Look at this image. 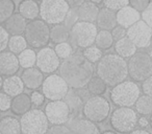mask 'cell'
<instances>
[{
	"label": "cell",
	"instance_id": "cell-1",
	"mask_svg": "<svg viewBox=\"0 0 152 134\" xmlns=\"http://www.w3.org/2000/svg\"><path fill=\"white\" fill-rule=\"evenodd\" d=\"M59 76L73 89H83L94 76L93 64L89 62L83 53L73 51L71 56L65 59L59 65Z\"/></svg>",
	"mask_w": 152,
	"mask_h": 134
},
{
	"label": "cell",
	"instance_id": "cell-2",
	"mask_svg": "<svg viewBox=\"0 0 152 134\" xmlns=\"http://www.w3.org/2000/svg\"><path fill=\"white\" fill-rule=\"evenodd\" d=\"M96 73L107 86L114 87L128 77V66L125 59L117 53H107L97 62Z\"/></svg>",
	"mask_w": 152,
	"mask_h": 134
},
{
	"label": "cell",
	"instance_id": "cell-3",
	"mask_svg": "<svg viewBox=\"0 0 152 134\" xmlns=\"http://www.w3.org/2000/svg\"><path fill=\"white\" fill-rule=\"evenodd\" d=\"M141 96V89L134 81H125L110 90V101L118 107H132Z\"/></svg>",
	"mask_w": 152,
	"mask_h": 134
},
{
	"label": "cell",
	"instance_id": "cell-4",
	"mask_svg": "<svg viewBox=\"0 0 152 134\" xmlns=\"http://www.w3.org/2000/svg\"><path fill=\"white\" fill-rule=\"evenodd\" d=\"M98 27L95 23L77 21L70 30V42L77 48H87L95 43Z\"/></svg>",
	"mask_w": 152,
	"mask_h": 134
},
{
	"label": "cell",
	"instance_id": "cell-5",
	"mask_svg": "<svg viewBox=\"0 0 152 134\" xmlns=\"http://www.w3.org/2000/svg\"><path fill=\"white\" fill-rule=\"evenodd\" d=\"M70 10L67 0H42L40 4V16L47 24L64 23Z\"/></svg>",
	"mask_w": 152,
	"mask_h": 134
},
{
	"label": "cell",
	"instance_id": "cell-6",
	"mask_svg": "<svg viewBox=\"0 0 152 134\" xmlns=\"http://www.w3.org/2000/svg\"><path fill=\"white\" fill-rule=\"evenodd\" d=\"M139 114L131 107H118L110 115V126L118 133H129L137 126Z\"/></svg>",
	"mask_w": 152,
	"mask_h": 134
},
{
	"label": "cell",
	"instance_id": "cell-7",
	"mask_svg": "<svg viewBox=\"0 0 152 134\" xmlns=\"http://www.w3.org/2000/svg\"><path fill=\"white\" fill-rule=\"evenodd\" d=\"M110 113V104L102 96H92L83 106V114L95 124L103 123Z\"/></svg>",
	"mask_w": 152,
	"mask_h": 134
},
{
	"label": "cell",
	"instance_id": "cell-8",
	"mask_svg": "<svg viewBox=\"0 0 152 134\" xmlns=\"http://www.w3.org/2000/svg\"><path fill=\"white\" fill-rule=\"evenodd\" d=\"M22 134H46L49 121L41 109H30L20 118Z\"/></svg>",
	"mask_w": 152,
	"mask_h": 134
},
{
	"label": "cell",
	"instance_id": "cell-9",
	"mask_svg": "<svg viewBox=\"0 0 152 134\" xmlns=\"http://www.w3.org/2000/svg\"><path fill=\"white\" fill-rule=\"evenodd\" d=\"M24 35L27 43L34 48H43L50 41V28L43 20H31L26 25Z\"/></svg>",
	"mask_w": 152,
	"mask_h": 134
},
{
	"label": "cell",
	"instance_id": "cell-10",
	"mask_svg": "<svg viewBox=\"0 0 152 134\" xmlns=\"http://www.w3.org/2000/svg\"><path fill=\"white\" fill-rule=\"evenodd\" d=\"M128 76L134 82H143L152 76V60L147 53H135L127 63Z\"/></svg>",
	"mask_w": 152,
	"mask_h": 134
},
{
	"label": "cell",
	"instance_id": "cell-11",
	"mask_svg": "<svg viewBox=\"0 0 152 134\" xmlns=\"http://www.w3.org/2000/svg\"><path fill=\"white\" fill-rule=\"evenodd\" d=\"M69 85L59 75H50L44 79L42 93L49 101L64 100L69 92Z\"/></svg>",
	"mask_w": 152,
	"mask_h": 134
},
{
	"label": "cell",
	"instance_id": "cell-12",
	"mask_svg": "<svg viewBox=\"0 0 152 134\" xmlns=\"http://www.w3.org/2000/svg\"><path fill=\"white\" fill-rule=\"evenodd\" d=\"M44 112L51 125H65L70 121L71 115L69 106L63 100L50 101L45 106Z\"/></svg>",
	"mask_w": 152,
	"mask_h": 134
},
{
	"label": "cell",
	"instance_id": "cell-13",
	"mask_svg": "<svg viewBox=\"0 0 152 134\" xmlns=\"http://www.w3.org/2000/svg\"><path fill=\"white\" fill-rule=\"evenodd\" d=\"M126 36L134 43L137 48H147L150 46L152 28L144 20H139L126 30Z\"/></svg>",
	"mask_w": 152,
	"mask_h": 134
},
{
	"label": "cell",
	"instance_id": "cell-14",
	"mask_svg": "<svg viewBox=\"0 0 152 134\" xmlns=\"http://www.w3.org/2000/svg\"><path fill=\"white\" fill-rule=\"evenodd\" d=\"M58 56L56 55L55 50L51 47H43L37 53V62L36 65L43 73H55L59 68L61 61Z\"/></svg>",
	"mask_w": 152,
	"mask_h": 134
},
{
	"label": "cell",
	"instance_id": "cell-15",
	"mask_svg": "<svg viewBox=\"0 0 152 134\" xmlns=\"http://www.w3.org/2000/svg\"><path fill=\"white\" fill-rule=\"evenodd\" d=\"M20 69L18 57L12 51H1L0 53V75L14 76Z\"/></svg>",
	"mask_w": 152,
	"mask_h": 134
},
{
	"label": "cell",
	"instance_id": "cell-16",
	"mask_svg": "<svg viewBox=\"0 0 152 134\" xmlns=\"http://www.w3.org/2000/svg\"><path fill=\"white\" fill-rule=\"evenodd\" d=\"M68 127L73 134H101L98 126L95 123L85 118H73L68 121Z\"/></svg>",
	"mask_w": 152,
	"mask_h": 134
},
{
	"label": "cell",
	"instance_id": "cell-17",
	"mask_svg": "<svg viewBox=\"0 0 152 134\" xmlns=\"http://www.w3.org/2000/svg\"><path fill=\"white\" fill-rule=\"evenodd\" d=\"M21 79L27 89L37 90L42 87L44 82V73L38 67H30L24 69L21 75Z\"/></svg>",
	"mask_w": 152,
	"mask_h": 134
},
{
	"label": "cell",
	"instance_id": "cell-18",
	"mask_svg": "<svg viewBox=\"0 0 152 134\" xmlns=\"http://www.w3.org/2000/svg\"><path fill=\"white\" fill-rule=\"evenodd\" d=\"M117 15V22L118 25H121L123 27L129 28L131 25L141 20V13L134 10L130 5H126V7H122L116 13Z\"/></svg>",
	"mask_w": 152,
	"mask_h": 134
},
{
	"label": "cell",
	"instance_id": "cell-19",
	"mask_svg": "<svg viewBox=\"0 0 152 134\" xmlns=\"http://www.w3.org/2000/svg\"><path fill=\"white\" fill-rule=\"evenodd\" d=\"M117 12L112 11L110 9H106L103 7L99 11L97 17V27H99L100 30H112L114 27H116L118 25V22H117Z\"/></svg>",
	"mask_w": 152,
	"mask_h": 134
},
{
	"label": "cell",
	"instance_id": "cell-20",
	"mask_svg": "<svg viewBox=\"0 0 152 134\" xmlns=\"http://www.w3.org/2000/svg\"><path fill=\"white\" fill-rule=\"evenodd\" d=\"M27 22L24 17H22L19 13H14L7 21L4 22V28L12 36L22 35L25 32Z\"/></svg>",
	"mask_w": 152,
	"mask_h": 134
},
{
	"label": "cell",
	"instance_id": "cell-21",
	"mask_svg": "<svg viewBox=\"0 0 152 134\" xmlns=\"http://www.w3.org/2000/svg\"><path fill=\"white\" fill-rule=\"evenodd\" d=\"M32 107L31 98L28 94L21 93L14 96L12 98L11 109L10 110L15 115H23L27 111H29Z\"/></svg>",
	"mask_w": 152,
	"mask_h": 134
},
{
	"label": "cell",
	"instance_id": "cell-22",
	"mask_svg": "<svg viewBox=\"0 0 152 134\" xmlns=\"http://www.w3.org/2000/svg\"><path fill=\"white\" fill-rule=\"evenodd\" d=\"M24 88H25V86H24L21 77H18V76L15 75L7 77L3 81L2 84L3 92L9 94L11 98H14V96H18V94L23 93Z\"/></svg>",
	"mask_w": 152,
	"mask_h": 134
},
{
	"label": "cell",
	"instance_id": "cell-23",
	"mask_svg": "<svg viewBox=\"0 0 152 134\" xmlns=\"http://www.w3.org/2000/svg\"><path fill=\"white\" fill-rule=\"evenodd\" d=\"M137 47L134 45V43L127 36L116 41L115 43V51L117 55L120 56L123 59H128V58L132 57L137 53Z\"/></svg>",
	"mask_w": 152,
	"mask_h": 134
},
{
	"label": "cell",
	"instance_id": "cell-24",
	"mask_svg": "<svg viewBox=\"0 0 152 134\" xmlns=\"http://www.w3.org/2000/svg\"><path fill=\"white\" fill-rule=\"evenodd\" d=\"M77 9H78L79 20L86 22H92V23H94L97 20L98 14L100 11L97 4L91 2V1H86Z\"/></svg>",
	"mask_w": 152,
	"mask_h": 134
},
{
	"label": "cell",
	"instance_id": "cell-25",
	"mask_svg": "<svg viewBox=\"0 0 152 134\" xmlns=\"http://www.w3.org/2000/svg\"><path fill=\"white\" fill-rule=\"evenodd\" d=\"M19 14L26 20H34L40 15V5L34 0H23L19 4Z\"/></svg>",
	"mask_w": 152,
	"mask_h": 134
},
{
	"label": "cell",
	"instance_id": "cell-26",
	"mask_svg": "<svg viewBox=\"0 0 152 134\" xmlns=\"http://www.w3.org/2000/svg\"><path fill=\"white\" fill-rule=\"evenodd\" d=\"M0 132L2 134H22L20 121L13 116H4L0 119Z\"/></svg>",
	"mask_w": 152,
	"mask_h": 134
},
{
	"label": "cell",
	"instance_id": "cell-27",
	"mask_svg": "<svg viewBox=\"0 0 152 134\" xmlns=\"http://www.w3.org/2000/svg\"><path fill=\"white\" fill-rule=\"evenodd\" d=\"M50 39L55 44L68 42L70 39V30L65 24H55L50 30Z\"/></svg>",
	"mask_w": 152,
	"mask_h": 134
},
{
	"label": "cell",
	"instance_id": "cell-28",
	"mask_svg": "<svg viewBox=\"0 0 152 134\" xmlns=\"http://www.w3.org/2000/svg\"><path fill=\"white\" fill-rule=\"evenodd\" d=\"M87 89L92 96H103L107 89V84L100 77H92L91 80L88 82Z\"/></svg>",
	"mask_w": 152,
	"mask_h": 134
},
{
	"label": "cell",
	"instance_id": "cell-29",
	"mask_svg": "<svg viewBox=\"0 0 152 134\" xmlns=\"http://www.w3.org/2000/svg\"><path fill=\"white\" fill-rule=\"evenodd\" d=\"M134 110L137 111V114L142 116H148L152 113V98L146 96H140L137 101L134 104Z\"/></svg>",
	"mask_w": 152,
	"mask_h": 134
},
{
	"label": "cell",
	"instance_id": "cell-30",
	"mask_svg": "<svg viewBox=\"0 0 152 134\" xmlns=\"http://www.w3.org/2000/svg\"><path fill=\"white\" fill-rule=\"evenodd\" d=\"M114 38L112 36V33L110 30H100L97 33V36L95 39V44L97 47H99L101 50H106L110 49L114 45Z\"/></svg>",
	"mask_w": 152,
	"mask_h": 134
},
{
	"label": "cell",
	"instance_id": "cell-31",
	"mask_svg": "<svg viewBox=\"0 0 152 134\" xmlns=\"http://www.w3.org/2000/svg\"><path fill=\"white\" fill-rule=\"evenodd\" d=\"M18 61H19L20 67L26 69L34 67L37 62V53L34 49L26 48L18 55Z\"/></svg>",
	"mask_w": 152,
	"mask_h": 134
},
{
	"label": "cell",
	"instance_id": "cell-32",
	"mask_svg": "<svg viewBox=\"0 0 152 134\" xmlns=\"http://www.w3.org/2000/svg\"><path fill=\"white\" fill-rule=\"evenodd\" d=\"M27 41H26L25 37L22 35H18V36H12L9 40V45L7 47L10 48V51L14 53L15 55H19L21 51L27 48Z\"/></svg>",
	"mask_w": 152,
	"mask_h": 134
},
{
	"label": "cell",
	"instance_id": "cell-33",
	"mask_svg": "<svg viewBox=\"0 0 152 134\" xmlns=\"http://www.w3.org/2000/svg\"><path fill=\"white\" fill-rule=\"evenodd\" d=\"M15 12L13 0H0V24L4 23Z\"/></svg>",
	"mask_w": 152,
	"mask_h": 134
},
{
	"label": "cell",
	"instance_id": "cell-34",
	"mask_svg": "<svg viewBox=\"0 0 152 134\" xmlns=\"http://www.w3.org/2000/svg\"><path fill=\"white\" fill-rule=\"evenodd\" d=\"M83 55L92 64L97 63L102 58V56H103L102 55V50L99 47L96 46V45H91V46L87 47V48H83Z\"/></svg>",
	"mask_w": 152,
	"mask_h": 134
},
{
	"label": "cell",
	"instance_id": "cell-35",
	"mask_svg": "<svg viewBox=\"0 0 152 134\" xmlns=\"http://www.w3.org/2000/svg\"><path fill=\"white\" fill-rule=\"evenodd\" d=\"M65 98H66V101H67L66 103L68 104V106H69L71 111L78 110L81 107V105H83V100L78 96L77 92H71L69 90V92H68V94L66 96ZM81 108H83V107H81Z\"/></svg>",
	"mask_w": 152,
	"mask_h": 134
},
{
	"label": "cell",
	"instance_id": "cell-36",
	"mask_svg": "<svg viewBox=\"0 0 152 134\" xmlns=\"http://www.w3.org/2000/svg\"><path fill=\"white\" fill-rule=\"evenodd\" d=\"M54 50H55V53H56V55L58 56L59 59H63V60L69 58L74 51L73 46H72L71 43H69V42L58 43V44H56V46H55Z\"/></svg>",
	"mask_w": 152,
	"mask_h": 134
},
{
	"label": "cell",
	"instance_id": "cell-37",
	"mask_svg": "<svg viewBox=\"0 0 152 134\" xmlns=\"http://www.w3.org/2000/svg\"><path fill=\"white\" fill-rule=\"evenodd\" d=\"M79 20V15H78V9L77 7H70L69 12H68L67 16L65 18L64 24L67 26L69 30H71V27Z\"/></svg>",
	"mask_w": 152,
	"mask_h": 134
},
{
	"label": "cell",
	"instance_id": "cell-38",
	"mask_svg": "<svg viewBox=\"0 0 152 134\" xmlns=\"http://www.w3.org/2000/svg\"><path fill=\"white\" fill-rule=\"evenodd\" d=\"M102 2L104 4V7L115 12H118L122 7L129 5V0H102Z\"/></svg>",
	"mask_w": 152,
	"mask_h": 134
},
{
	"label": "cell",
	"instance_id": "cell-39",
	"mask_svg": "<svg viewBox=\"0 0 152 134\" xmlns=\"http://www.w3.org/2000/svg\"><path fill=\"white\" fill-rule=\"evenodd\" d=\"M46 134H73L68 126L64 125H53L48 128Z\"/></svg>",
	"mask_w": 152,
	"mask_h": 134
},
{
	"label": "cell",
	"instance_id": "cell-40",
	"mask_svg": "<svg viewBox=\"0 0 152 134\" xmlns=\"http://www.w3.org/2000/svg\"><path fill=\"white\" fill-rule=\"evenodd\" d=\"M12 98L5 92H0V111L7 112L11 109Z\"/></svg>",
	"mask_w": 152,
	"mask_h": 134
},
{
	"label": "cell",
	"instance_id": "cell-41",
	"mask_svg": "<svg viewBox=\"0 0 152 134\" xmlns=\"http://www.w3.org/2000/svg\"><path fill=\"white\" fill-rule=\"evenodd\" d=\"M9 40H10V34L7 32L4 26L0 25V53L5 50V48L9 45Z\"/></svg>",
	"mask_w": 152,
	"mask_h": 134
},
{
	"label": "cell",
	"instance_id": "cell-42",
	"mask_svg": "<svg viewBox=\"0 0 152 134\" xmlns=\"http://www.w3.org/2000/svg\"><path fill=\"white\" fill-rule=\"evenodd\" d=\"M150 0H129V4L137 12L142 13L149 5Z\"/></svg>",
	"mask_w": 152,
	"mask_h": 134
},
{
	"label": "cell",
	"instance_id": "cell-43",
	"mask_svg": "<svg viewBox=\"0 0 152 134\" xmlns=\"http://www.w3.org/2000/svg\"><path fill=\"white\" fill-rule=\"evenodd\" d=\"M141 17L142 20H144L152 28V2H150L149 5L142 12Z\"/></svg>",
	"mask_w": 152,
	"mask_h": 134
},
{
	"label": "cell",
	"instance_id": "cell-44",
	"mask_svg": "<svg viewBox=\"0 0 152 134\" xmlns=\"http://www.w3.org/2000/svg\"><path fill=\"white\" fill-rule=\"evenodd\" d=\"M30 98H31V103L32 105H34L36 107H40L42 106L43 104H44L45 102V96L44 94L42 93V92L40 91H34L31 93V96H30Z\"/></svg>",
	"mask_w": 152,
	"mask_h": 134
},
{
	"label": "cell",
	"instance_id": "cell-45",
	"mask_svg": "<svg viewBox=\"0 0 152 134\" xmlns=\"http://www.w3.org/2000/svg\"><path fill=\"white\" fill-rule=\"evenodd\" d=\"M126 30H127L126 28L123 27V26L117 25L116 27H114L110 30V33H112V36H113V38H114V40L118 41V40H120V39L126 37Z\"/></svg>",
	"mask_w": 152,
	"mask_h": 134
},
{
	"label": "cell",
	"instance_id": "cell-46",
	"mask_svg": "<svg viewBox=\"0 0 152 134\" xmlns=\"http://www.w3.org/2000/svg\"><path fill=\"white\" fill-rule=\"evenodd\" d=\"M142 90H143L144 94L152 98V76H150L149 78H147V79L143 81Z\"/></svg>",
	"mask_w": 152,
	"mask_h": 134
},
{
	"label": "cell",
	"instance_id": "cell-47",
	"mask_svg": "<svg viewBox=\"0 0 152 134\" xmlns=\"http://www.w3.org/2000/svg\"><path fill=\"white\" fill-rule=\"evenodd\" d=\"M137 125L141 128H147L150 126V121L146 116H142L139 117V119H137Z\"/></svg>",
	"mask_w": 152,
	"mask_h": 134
},
{
	"label": "cell",
	"instance_id": "cell-48",
	"mask_svg": "<svg viewBox=\"0 0 152 134\" xmlns=\"http://www.w3.org/2000/svg\"><path fill=\"white\" fill-rule=\"evenodd\" d=\"M87 0H67L70 7H79L83 3H85Z\"/></svg>",
	"mask_w": 152,
	"mask_h": 134
},
{
	"label": "cell",
	"instance_id": "cell-49",
	"mask_svg": "<svg viewBox=\"0 0 152 134\" xmlns=\"http://www.w3.org/2000/svg\"><path fill=\"white\" fill-rule=\"evenodd\" d=\"M127 134H151L148 130L144 129V128H141V129H134L132 130L131 132H129V133Z\"/></svg>",
	"mask_w": 152,
	"mask_h": 134
},
{
	"label": "cell",
	"instance_id": "cell-50",
	"mask_svg": "<svg viewBox=\"0 0 152 134\" xmlns=\"http://www.w3.org/2000/svg\"><path fill=\"white\" fill-rule=\"evenodd\" d=\"M90 1L93 2V3H95V4H99V3L102 2V0H90Z\"/></svg>",
	"mask_w": 152,
	"mask_h": 134
},
{
	"label": "cell",
	"instance_id": "cell-51",
	"mask_svg": "<svg viewBox=\"0 0 152 134\" xmlns=\"http://www.w3.org/2000/svg\"><path fill=\"white\" fill-rule=\"evenodd\" d=\"M2 84H3V80H2V76L0 75V90L2 88Z\"/></svg>",
	"mask_w": 152,
	"mask_h": 134
},
{
	"label": "cell",
	"instance_id": "cell-52",
	"mask_svg": "<svg viewBox=\"0 0 152 134\" xmlns=\"http://www.w3.org/2000/svg\"><path fill=\"white\" fill-rule=\"evenodd\" d=\"M101 134H117L116 132H114V131H105V132H103V133H101Z\"/></svg>",
	"mask_w": 152,
	"mask_h": 134
},
{
	"label": "cell",
	"instance_id": "cell-53",
	"mask_svg": "<svg viewBox=\"0 0 152 134\" xmlns=\"http://www.w3.org/2000/svg\"><path fill=\"white\" fill-rule=\"evenodd\" d=\"M149 121H150V127H151V129H152V113H151V115H150Z\"/></svg>",
	"mask_w": 152,
	"mask_h": 134
},
{
	"label": "cell",
	"instance_id": "cell-54",
	"mask_svg": "<svg viewBox=\"0 0 152 134\" xmlns=\"http://www.w3.org/2000/svg\"><path fill=\"white\" fill-rule=\"evenodd\" d=\"M149 56H150V58H151V60H152V50H151V53H149Z\"/></svg>",
	"mask_w": 152,
	"mask_h": 134
},
{
	"label": "cell",
	"instance_id": "cell-55",
	"mask_svg": "<svg viewBox=\"0 0 152 134\" xmlns=\"http://www.w3.org/2000/svg\"><path fill=\"white\" fill-rule=\"evenodd\" d=\"M150 46L152 47V37H151V41H150Z\"/></svg>",
	"mask_w": 152,
	"mask_h": 134
},
{
	"label": "cell",
	"instance_id": "cell-56",
	"mask_svg": "<svg viewBox=\"0 0 152 134\" xmlns=\"http://www.w3.org/2000/svg\"><path fill=\"white\" fill-rule=\"evenodd\" d=\"M150 2H152V0H150Z\"/></svg>",
	"mask_w": 152,
	"mask_h": 134
},
{
	"label": "cell",
	"instance_id": "cell-57",
	"mask_svg": "<svg viewBox=\"0 0 152 134\" xmlns=\"http://www.w3.org/2000/svg\"><path fill=\"white\" fill-rule=\"evenodd\" d=\"M0 134H2V133H1V132H0Z\"/></svg>",
	"mask_w": 152,
	"mask_h": 134
},
{
	"label": "cell",
	"instance_id": "cell-58",
	"mask_svg": "<svg viewBox=\"0 0 152 134\" xmlns=\"http://www.w3.org/2000/svg\"><path fill=\"white\" fill-rule=\"evenodd\" d=\"M34 1H36V0H34Z\"/></svg>",
	"mask_w": 152,
	"mask_h": 134
}]
</instances>
